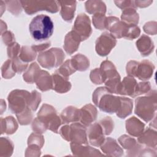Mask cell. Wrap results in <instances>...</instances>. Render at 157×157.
Here are the masks:
<instances>
[{
  "instance_id": "cell-1",
  "label": "cell",
  "mask_w": 157,
  "mask_h": 157,
  "mask_svg": "<svg viewBox=\"0 0 157 157\" xmlns=\"http://www.w3.org/2000/svg\"><path fill=\"white\" fill-rule=\"evenodd\" d=\"M156 91L150 90L147 95L135 100V113L145 122L151 120L156 115L157 108Z\"/></svg>"
},
{
  "instance_id": "cell-2",
  "label": "cell",
  "mask_w": 157,
  "mask_h": 157,
  "mask_svg": "<svg viewBox=\"0 0 157 157\" xmlns=\"http://www.w3.org/2000/svg\"><path fill=\"white\" fill-rule=\"evenodd\" d=\"M92 99L101 111L109 113H116L120 105V97L113 95L103 86L97 88L94 91Z\"/></svg>"
},
{
  "instance_id": "cell-3",
  "label": "cell",
  "mask_w": 157,
  "mask_h": 157,
  "mask_svg": "<svg viewBox=\"0 0 157 157\" xmlns=\"http://www.w3.org/2000/svg\"><path fill=\"white\" fill-rule=\"evenodd\" d=\"M53 23L50 17L40 14L34 17L29 25V29L32 37L36 41L47 40L53 33Z\"/></svg>"
},
{
  "instance_id": "cell-4",
  "label": "cell",
  "mask_w": 157,
  "mask_h": 157,
  "mask_svg": "<svg viewBox=\"0 0 157 157\" xmlns=\"http://www.w3.org/2000/svg\"><path fill=\"white\" fill-rule=\"evenodd\" d=\"M37 118L45 124L47 129L55 133L58 132L62 121L52 105L47 104H43L37 113Z\"/></svg>"
},
{
  "instance_id": "cell-5",
  "label": "cell",
  "mask_w": 157,
  "mask_h": 157,
  "mask_svg": "<svg viewBox=\"0 0 157 157\" xmlns=\"http://www.w3.org/2000/svg\"><path fill=\"white\" fill-rule=\"evenodd\" d=\"M65 55L62 49L52 48L39 53L37 61L40 65L46 69L57 67L63 64Z\"/></svg>"
},
{
  "instance_id": "cell-6",
  "label": "cell",
  "mask_w": 157,
  "mask_h": 157,
  "mask_svg": "<svg viewBox=\"0 0 157 157\" xmlns=\"http://www.w3.org/2000/svg\"><path fill=\"white\" fill-rule=\"evenodd\" d=\"M23 9L28 15H33L39 11L46 10L50 13H56L59 10L57 1H20Z\"/></svg>"
},
{
  "instance_id": "cell-7",
  "label": "cell",
  "mask_w": 157,
  "mask_h": 157,
  "mask_svg": "<svg viewBox=\"0 0 157 157\" xmlns=\"http://www.w3.org/2000/svg\"><path fill=\"white\" fill-rule=\"evenodd\" d=\"M30 93L23 90L12 91L7 98L9 109L15 114L23 111L28 107Z\"/></svg>"
},
{
  "instance_id": "cell-8",
  "label": "cell",
  "mask_w": 157,
  "mask_h": 157,
  "mask_svg": "<svg viewBox=\"0 0 157 157\" xmlns=\"http://www.w3.org/2000/svg\"><path fill=\"white\" fill-rule=\"evenodd\" d=\"M72 30L80 37L82 41L87 39L92 33L89 17L85 13L79 14L75 20Z\"/></svg>"
},
{
  "instance_id": "cell-9",
  "label": "cell",
  "mask_w": 157,
  "mask_h": 157,
  "mask_svg": "<svg viewBox=\"0 0 157 157\" xmlns=\"http://www.w3.org/2000/svg\"><path fill=\"white\" fill-rule=\"evenodd\" d=\"M129 24L119 20L118 18L113 16L107 17L105 21V29L110 31V33L116 39L125 38L128 28Z\"/></svg>"
},
{
  "instance_id": "cell-10",
  "label": "cell",
  "mask_w": 157,
  "mask_h": 157,
  "mask_svg": "<svg viewBox=\"0 0 157 157\" xmlns=\"http://www.w3.org/2000/svg\"><path fill=\"white\" fill-rule=\"evenodd\" d=\"M116 44V39L110 33L104 32L96 40V52L101 56H107L114 48Z\"/></svg>"
},
{
  "instance_id": "cell-11",
  "label": "cell",
  "mask_w": 157,
  "mask_h": 157,
  "mask_svg": "<svg viewBox=\"0 0 157 157\" xmlns=\"http://www.w3.org/2000/svg\"><path fill=\"white\" fill-rule=\"evenodd\" d=\"M70 142L76 144H88L86 128L80 123H74L70 125Z\"/></svg>"
},
{
  "instance_id": "cell-12",
  "label": "cell",
  "mask_w": 157,
  "mask_h": 157,
  "mask_svg": "<svg viewBox=\"0 0 157 157\" xmlns=\"http://www.w3.org/2000/svg\"><path fill=\"white\" fill-rule=\"evenodd\" d=\"M86 132L88 142L93 146L100 147L105 140V135L99 123L91 124Z\"/></svg>"
},
{
  "instance_id": "cell-13",
  "label": "cell",
  "mask_w": 157,
  "mask_h": 157,
  "mask_svg": "<svg viewBox=\"0 0 157 157\" xmlns=\"http://www.w3.org/2000/svg\"><path fill=\"white\" fill-rule=\"evenodd\" d=\"M72 154L76 156H103L98 150L88 145V144H76L71 143Z\"/></svg>"
},
{
  "instance_id": "cell-14",
  "label": "cell",
  "mask_w": 157,
  "mask_h": 157,
  "mask_svg": "<svg viewBox=\"0 0 157 157\" xmlns=\"http://www.w3.org/2000/svg\"><path fill=\"white\" fill-rule=\"evenodd\" d=\"M104 153L110 156H121L123 155V150L118 145L116 140L111 137L105 139L100 146Z\"/></svg>"
},
{
  "instance_id": "cell-15",
  "label": "cell",
  "mask_w": 157,
  "mask_h": 157,
  "mask_svg": "<svg viewBox=\"0 0 157 157\" xmlns=\"http://www.w3.org/2000/svg\"><path fill=\"white\" fill-rule=\"evenodd\" d=\"M155 66L148 60H143L139 62L135 74V77L141 80H147L150 79L153 74Z\"/></svg>"
},
{
  "instance_id": "cell-16",
  "label": "cell",
  "mask_w": 157,
  "mask_h": 157,
  "mask_svg": "<svg viewBox=\"0 0 157 157\" xmlns=\"http://www.w3.org/2000/svg\"><path fill=\"white\" fill-rule=\"evenodd\" d=\"M52 89L58 93H65L71 88V83L69 81V78H66L60 75L56 71L52 75Z\"/></svg>"
},
{
  "instance_id": "cell-17",
  "label": "cell",
  "mask_w": 157,
  "mask_h": 157,
  "mask_svg": "<svg viewBox=\"0 0 157 157\" xmlns=\"http://www.w3.org/2000/svg\"><path fill=\"white\" fill-rule=\"evenodd\" d=\"M80 121L85 126H89L97 118L98 111L96 108L92 104H88L85 105L80 109Z\"/></svg>"
},
{
  "instance_id": "cell-18",
  "label": "cell",
  "mask_w": 157,
  "mask_h": 157,
  "mask_svg": "<svg viewBox=\"0 0 157 157\" xmlns=\"http://www.w3.org/2000/svg\"><path fill=\"white\" fill-rule=\"evenodd\" d=\"M61 7L60 15L67 22H71L74 18L76 9L75 1H58Z\"/></svg>"
},
{
  "instance_id": "cell-19",
  "label": "cell",
  "mask_w": 157,
  "mask_h": 157,
  "mask_svg": "<svg viewBox=\"0 0 157 157\" xmlns=\"http://www.w3.org/2000/svg\"><path fill=\"white\" fill-rule=\"evenodd\" d=\"M82 42L80 37L72 30L69 32L64 37V49L69 55H72L75 52Z\"/></svg>"
},
{
  "instance_id": "cell-20",
  "label": "cell",
  "mask_w": 157,
  "mask_h": 157,
  "mask_svg": "<svg viewBox=\"0 0 157 157\" xmlns=\"http://www.w3.org/2000/svg\"><path fill=\"white\" fill-rule=\"evenodd\" d=\"M136 47L143 56L150 55L154 50L155 45L151 39L145 34H143L136 42Z\"/></svg>"
},
{
  "instance_id": "cell-21",
  "label": "cell",
  "mask_w": 157,
  "mask_h": 157,
  "mask_svg": "<svg viewBox=\"0 0 157 157\" xmlns=\"http://www.w3.org/2000/svg\"><path fill=\"white\" fill-rule=\"evenodd\" d=\"M137 140L140 144L156 149L157 132L155 130L148 128L139 136Z\"/></svg>"
},
{
  "instance_id": "cell-22",
  "label": "cell",
  "mask_w": 157,
  "mask_h": 157,
  "mask_svg": "<svg viewBox=\"0 0 157 157\" xmlns=\"http://www.w3.org/2000/svg\"><path fill=\"white\" fill-rule=\"evenodd\" d=\"M80 115L81 113L80 109L70 105L63 110L60 114V118L61 119L62 123L66 124L80 121Z\"/></svg>"
},
{
  "instance_id": "cell-23",
  "label": "cell",
  "mask_w": 157,
  "mask_h": 157,
  "mask_svg": "<svg viewBox=\"0 0 157 157\" xmlns=\"http://www.w3.org/2000/svg\"><path fill=\"white\" fill-rule=\"evenodd\" d=\"M145 128V124L136 117H132L126 121V129L128 134L134 136L139 137Z\"/></svg>"
},
{
  "instance_id": "cell-24",
  "label": "cell",
  "mask_w": 157,
  "mask_h": 157,
  "mask_svg": "<svg viewBox=\"0 0 157 157\" xmlns=\"http://www.w3.org/2000/svg\"><path fill=\"white\" fill-rule=\"evenodd\" d=\"M35 83L37 87L42 91L52 89V78L49 73L44 70H40L36 77Z\"/></svg>"
},
{
  "instance_id": "cell-25",
  "label": "cell",
  "mask_w": 157,
  "mask_h": 157,
  "mask_svg": "<svg viewBox=\"0 0 157 157\" xmlns=\"http://www.w3.org/2000/svg\"><path fill=\"white\" fill-rule=\"evenodd\" d=\"M137 84V81L133 77L128 75L124 77L121 82L120 94L129 96L134 98Z\"/></svg>"
},
{
  "instance_id": "cell-26",
  "label": "cell",
  "mask_w": 157,
  "mask_h": 157,
  "mask_svg": "<svg viewBox=\"0 0 157 157\" xmlns=\"http://www.w3.org/2000/svg\"><path fill=\"white\" fill-rule=\"evenodd\" d=\"M18 123L16 120L12 116H9L5 118H1V134H12L18 129Z\"/></svg>"
},
{
  "instance_id": "cell-27",
  "label": "cell",
  "mask_w": 157,
  "mask_h": 157,
  "mask_svg": "<svg viewBox=\"0 0 157 157\" xmlns=\"http://www.w3.org/2000/svg\"><path fill=\"white\" fill-rule=\"evenodd\" d=\"M120 105L116 113L119 118H125L132 112L133 108V101L131 99L126 97H120Z\"/></svg>"
},
{
  "instance_id": "cell-28",
  "label": "cell",
  "mask_w": 157,
  "mask_h": 157,
  "mask_svg": "<svg viewBox=\"0 0 157 157\" xmlns=\"http://www.w3.org/2000/svg\"><path fill=\"white\" fill-rule=\"evenodd\" d=\"M85 10L90 14L102 13L106 12V6L105 3L99 0H90L86 1L85 4Z\"/></svg>"
},
{
  "instance_id": "cell-29",
  "label": "cell",
  "mask_w": 157,
  "mask_h": 157,
  "mask_svg": "<svg viewBox=\"0 0 157 157\" xmlns=\"http://www.w3.org/2000/svg\"><path fill=\"white\" fill-rule=\"evenodd\" d=\"M99 69L104 79V83L105 80L119 74L115 65L109 60L102 61Z\"/></svg>"
},
{
  "instance_id": "cell-30",
  "label": "cell",
  "mask_w": 157,
  "mask_h": 157,
  "mask_svg": "<svg viewBox=\"0 0 157 157\" xmlns=\"http://www.w3.org/2000/svg\"><path fill=\"white\" fill-rule=\"evenodd\" d=\"M72 66L76 71H85L90 67V61L88 58L82 55L77 54L72 57L71 59Z\"/></svg>"
},
{
  "instance_id": "cell-31",
  "label": "cell",
  "mask_w": 157,
  "mask_h": 157,
  "mask_svg": "<svg viewBox=\"0 0 157 157\" xmlns=\"http://www.w3.org/2000/svg\"><path fill=\"white\" fill-rule=\"evenodd\" d=\"M121 21L129 25H137L139 23V16L136 9L129 8L123 10L121 15Z\"/></svg>"
},
{
  "instance_id": "cell-32",
  "label": "cell",
  "mask_w": 157,
  "mask_h": 157,
  "mask_svg": "<svg viewBox=\"0 0 157 157\" xmlns=\"http://www.w3.org/2000/svg\"><path fill=\"white\" fill-rule=\"evenodd\" d=\"M40 70L39 66L36 63H31L23 75V80L28 83H33L35 82L36 77Z\"/></svg>"
},
{
  "instance_id": "cell-33",
  "label": "cell",
  "mask_w": 157,
  "mask_h": 157,
  "mask_svg": "<svg viewBox=\"0 0 157 157\" xmlns=\"http://www.w3.org/2000/svg\"><path fill=\"white\" fill-rule=\"evenodd\" d=\"M105 87L112 94H120L121 89V77L119 74L104 82Z\"/></svg>"
},
{
  "instance_id": "cell-34",
  "label": "cell",
  "mask_w": 157,
  "mask_h": 157,
  "mask_svg": "<svg viewBox=\"0 0 157 157\" xmlns=\"http://www.w3.org/2000/svg\"><path fill=\"white\" fill-rule=\"evenodd\" d=\"M13 151V144L7 137H2L0 139V156H10Z\"/></svg>"
},
{
  "instance_id": "cell-35",
  "label": "cell",
  "mask_w": 157,
  "mask_h": 157,
  "mask_svg": "<svg viewBox=\"0 0 157 157\" xmlns=\"http://www.w3.org/2000/svg\"><path fill=\"white\" fill-rule=\"evenodd\" d=\"M120 145L127 150V154L131 152L138 145L136 140L128 135L124 134L120 136L118 139Z\"/></svg>"
},
{
  "instance_id": "cell-36",
  "label": "cell",
  "mask_w": 157,
  "mask_h": 157,
  "mask_svg": "<svg viewBox=\"0 0 157 157\" xmlns=\"http://www.w3.org/2000/svg\"><path fill=\"white\" fill-rule=\"evenodd\" d=\"M37 55V52L31 47L23 46L20 50L19 58L24 62L28 63L33 61Z\"/></svg>"
},
{
  "instance_id": "cell-37",
  "label": "cell",
  "mask_w": 157,
  "mask_h": 157,
  "mask_svg": "<svg viewBox=\"0 0 157 157\" xmlns=\"http://www.w3.org/2000/svg\"><path fill=\"white\" fill-rule=\"evenodd\" d=\"M56 71L63 77L69 78V76L74 73L76 70L72 66L71 60L67 59L64 63H63L59 69Z\"/></svg>"
},
{
  "instance_id": "cell-38",
  "label": "cell",
  "mask_w": 157,
  "mask_h": 157,
  "mask_svg": "<svg viewBox=\"0 0 157 157\" xmlns=\"http://www.w3.org/2000/svg\"><path fill=\"white\" fill-rule=\"evenodd\" d=\"M32 110L28 107L26 108L23 111L20 113L15 114L17 120L21 125H28L29 124L33 118Z\"/></svg>"
},
{
  "instance_id": "cell-39",
  "label": "cell",
  "mask_w": 157,
  "mask_h": 157,
  "mask_svg": "<svg viewBox=\"0 0 157 157\" xmlns=\"http://www.w3.org/2000/svg\"><path fill=\"white\" fill-rule=\"evenodd\" d=\"M15 73L12 66V59H7L1 67L2 77L6 79H10L15 75Z\"/></svg>"
},
{
  "instance_id": "cell-40",
  "label": "cell",
  "mask_w": 157,
  "mask_h": 157,
  "mask_svg": "<svg viewBox=\"0 0 157 157\" xmlns=\"http://www.w3.org/2000/svg\"><path fill=\"white\" fill-rule=\"evenodd\" d=\"M40 102L41 94L36 90H34L30 93L28 107L32 111H36Z\"/></svg>"
},
{
  "instance_id": "cell-41",
  "label": "cell",
  "mask_w": 157,
  "mask_h": 157,
  "mask_svg": "<svg viewBox=\"0 0 157 157\" xmlns=\"http://www.w3.org/2000/svg\"><path fill=\"white\" fill-rule=\"evenodd\" d=\"M104 135H109L113 130L114 123L112 119L109 117H106L99 121Z\"/></svg>"
},
{
  "instance_id": "cell-42",
  "label": "cell",
  "mask_w": 157,
  "mask_h": 157,
  "mask_svg": "<svg viewBox=\"0 0 157 157\" xmlns=\"http://www.w3.org/2000/svg\"><path fill=\"white\" fill-rule=\"evenodd\" d=\"M7 10L14 15H19L22 11V5L20 1H6Z\"/></svg>"
},
{
  "instance_id": "cell-43",
  "label": "cell",
  "mask_w": 157,
  "mask_h": 157,
  "mask_svg": "<svg viewBox=\"0 0 157 157\" xmlns=\"http://www.w3.org/2000/svg\"><path fill=\"white\" fill-rule=\"evenodd\" d=\"M106 16L102 13H96L92 17V20L94 26L98 29L102 30L105 29Z\"/></svg>"
},
{
  "instance_id": "cell-44",
  "label": "cell",
  "mask_w": 157,
  "mask_h": 157,
  "mask_svg": "<svg viewBox=\"0 0 157 157\" xmlns=\"http://www.w3.org/2000/svg\"><path fill=\"white\" fill-rule=\"evenodd\" d=\"M44 144V137L40 133H37L36 132H33L32 134H31V135L28 137V145L34 144L42 148L43 147Z\"/></svg>"
},
{
  "instance_id": "cell-45",
  "label": "cell",
  "mask_w": 157,
  "mask_h": 157,
  "mask_svg": "<svg viewBox=\"0 0 157 157\" xmlns=\"http://www.w3.org/2000/svg\"><path fill=\"white\" fill-rule=\"evenodd\" d=\"M151 90V85L149 82H142L137 84L134 98L140 94L148 93Z\"/></svg>"
},
{
  "instance_id": "cell-46",
  "label": "cell",
  "mask_w": 157,
  "mask_h": 157,
  "mask_svg": "<svg viewBox=\"0 0 157 157\" xmlns=\"http://www.w3.org/2000/svg\"><path fill=\"white\" fill-rule=\"evenodd\" d=\"M12 66L16 73L20 74L27 69L28 63L23 61L17 56L12 59Z\"/></svg>"
},
{
  "instance_id": "cell-47",
  "label": "cell",
  "mask_w": 157,
  "mask_h": 157,
  "mask_svg": "<svg viewBox=\"0 0 157 157\" xmlns=\"http://www.w3.org/2000/svg\"><path fill=\"white\" fill-rule=\"evenodd\" d=\"M20 45L14 42L11 44L9 45L7 47V56L10 59H13L17 57L18 55L20 52Z\"/></svg>"
},
{
  "instance_id": "cell-48",
  "label": "cell",
  "mask_w": 157,
  "mask_h": 157,
  "mask_svg": "<svg viewBox=\"0 0 157 157\" xmlns=\"http://www.w3.org/2000/svg\"><path fill=\"white\" fill-rule=\"evenodd\" d=\"M31 127L34 132L40 134L45 132L47 129L45 124L42 121H40L37 117L35 118L34 120L33 121Z\"/></svg>"
},
{
  "instance_id": "cell-49",
  "label": "cell",
  "mask_w": 157,
  "mask_h": 157,
  "mask_svg": "<svg viewBox=\"0 0 157 157\" xmlns=\"http://www.w3.org/2000/svg\"><path fill=\"white\" fill-rule=\"evenodd\" d=\"M90 78L94 84H101L104 83V79L99 68H96L90 72Z\"/></svg>"
},
{
  "instance_id": "cell-50",
  "label": "cell",
  "mask_w": 157,
  "mask_h": 157,
  "mask_svg": "<svg viewBox=\"0 0 157 157\" xmlns=\"http://www.w3.org/2000/svg\"><path fill=\"white\" fill-rule=\"evenodd\" d=\"M140 34V28L135 25H129L127 34L125 39L128 40H132L137 38Z\"/></svg>"
},
{
  "instance_id": "cell-51",
  "label": "cell",
  "mask_w": 157,
  "mask_h": 157,
  "mask_svg": "<svg viewBox=\"0 0 157 157\" xmlns=\"http://www.w3.org/2000/svg\"><path fill=\"white\" fill-rule=\"evenodd\" d=\"M116 6L120 9L123 10L132 8L137 9L135 1H130V0H124V1H114Z\"/></svg>"
},
{
  "instance_id": "cell-52",
  "label": "cell",
  "mask_w": 157,
  "mask_h": 157,
  "mask_svg": "<svg viewBox=\"0 0 157 157\" xmlns=\"http://www.w3.org/2000/svg\"><path fill=\"white\" fill-rule=\"evenodd\" d=\"M40 148L37 145H29L25 151V156H39L41 152Z\"/></svg>"
},
{
  "instance_id": "cell-53",
  "label": "cell",
  "mask_w": 157,
  "mask_h": 157,
  "mask_svg": "<svg viewBox=\"0 0 157 157\" xmlns=\"http://www.w3.org/2000/svg\"><path fill=\"white\" fill-rule=\"evenodd\" d=\"M143 28L147 34L155 35L157 33V23L156 21H148L144 25Z\"/></svg>"
},
{
  "instance_id": "cell-54",
  "label": "cell",
  "mask_w": 157,
  "mask_h": 157,
  "mask_svg": "<svg viewBox=\"0 0 157 157\" xmlns=\"http://www.w3.org/2000/svg\"><path fill=\"white\" fill-rule=\"evenodd\" d=\"M138 63L139 62L136 61L131 60L127 63V65L126 67V71L128 76L135 77V74H136Z\"/></svg>"
},
{
  "instance_id": "cell-55",
  "label": "cell",
  "mask_w": 157,
  "mask_h": 157,
  "mask_svg": "<svg viewBox=\"0 0 157 157\" xmlns=\"http://www.w3.org/2000/svg\"><path fill=\"white\" fill-rule=\"evenodd\" d=\"M1 37L3 42L7 45H9L15 42V36L13 34L9 31H6L1 34Z\"/></svg>"
},
{
  "instance_id": "cell-56",
  "label": "cell",
  "mask_w": 157,
  "mask_h": 157,
  "mask_svg": "<svg viewBox=\"0 0 157 157\" xmlns=\"http://www.w3.org/2000/svg\"><path fill=\"white\" fill-rule=\"evenodd\" d=\"M70 132H71L70 125H64L62 126L59 131V133L60 134L61 137L64 140L69 142H70Z\"/></svg>"
},
{
  "instance_id": "cell-57",
  "label": "cell",
  "mask_w": 157,
  "mask_h": 157,
  "mask_svg": "<svg viewBox=\"0 0 157 157\" xmlns=\"http://www.w3.org/2000/svg\"><path fill=\"white\" fill-rule=\"evenodd\" d=\"M50 45H51L50 42H46V43L41 44H39V45H32V47L34 49V50L36 52L41 53L42 52H44V50L47 49Z\"/></svg>"
},
{
  "instance_id": "cell-58",
  "label": "cell",
  "mask_w": 157,
  "mask_h": 157,
  "mask_svg": "<svg viewBox=\"0 0 157 157\" xmlns=\"http://www.w3.org/2000/svg\"><path fill=\"white\" fill-rule=\"evenodd\" d=\"M152 2L153 1H135L136 7H139L140 8L149 6Z\"/></svg>"
},
{
  "instance_id": "cell-59",
  "label": "cell",
  "mask_w": 157,
  "mask_h": 157,
  "mask_svg": "<svg viewBox=\"0 0 157 157\" xmlns=\"http://www.w3.org/2000/svg\"><path fill=\"white\" fill-rule=\"evenodd\" d=\"M1 114L3 113L4 110H6V102H4V101L3 99H1Z\"/></svg>"
}]
</instances>
